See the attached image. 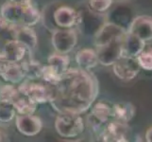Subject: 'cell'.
I'll use <instances>...</instances> for the list:
<instances>
[{
    "label": "cell",
    "instance_id": "5",
    "mask_svg": "<svg viewBox=\"0 0 152 142\" xmlns=\"http://www.w3.org/2000/svg\"><path fill=\"white\" fill-rule=\"evenodd\" d=\"M17 88L21 94L25 95L37 104L49 102L50 101V90L48 85L24 82H20V85Z\"/></svg>",
    "mask_w": 152,
    "mask_h": 142
},
{
    "label": "cell",
    "instance_id": "7",
    "mask_svg": "<svg viewBox=\"0 0 152 142\" xmlns=\"http://www.w3.org/2000/svg\"><path fill=\"white\" fill-rule=\"evenodd\" d=\"M127 33L126 29L120 25L108 22L100 26L95 35V45L96 47L111 43L116 39H122Z\"/></svg>",
    "mask_w": 152,
    "mask_h": 142
},
{
    "label": "cell",
    "instance_id": "10",
    "mask_svg": "<svg viewBox=\"0 0 152 142\" xmlns=\"http://www.w3.org/2000/svg\"><path fill=\"white\" fill-rule=\"evenodd\" d=\"M55 24L61 29H72L80 22V13L75 9L61 6L55 10L53 13Z\"/></svg>",
    "mask_w": 152,
    "mask_h": 142
},
{
    "label": "cell",
    "instance_id": "1",
    "mask_svg": "<svg viewBox=\"0 0 152 142\" xmlns=\"http://www.w3.org/2000/svg\"><path fill=\"white\" fill-rule=\"evenodd\" d=\"M50 101L57 112L83 114L96 102L99 85L90 70L68 68L56 83L48 85Z\"/></svg>",
    "mask_w": 152,
    "mask_h": 142
},
{
    "label": "cell",
    "instance_id": "9",
    "mask_svg": "<svg viewBox=\"0 0 152 142\" xmlns=\"http://www.w3.org/2000/svg\"><path fill=\"white\" fill-rule=\"evenodd\" d=\"M15 125L19 133L26 136L37 135L43 128V122L41 118L33 114L16 116Z\"/></svg>",
    "mask_w": 152,
    "mask_h": 142
},
{
    "label": "cell",
    "instance_id": "21",
    "mask_svg": "<svg viewBox=\"0 0 152 142\" xmlns=\"http://www.w3.org/2000/svg\"><path fill=\"white\" fill-rule=\"evenodd\" d=\"M13 106L19 115H31L34 114L37 107V103L31 101L30 99L26 97L25 95L19 94L18 97L12 102Z\"/></svg>",
    "mask_w": 152,
    "mask_h": 142
},
{
    "label": "cell",
    "instance_id": "12",
    "mask_svg": "<svg viewBox=\"0 0 152 142\" xmlns=\"http://www.w3.org/2000/svg\"><path fill=\"white\" fill-rule=\"evenodd\" d=\"M112 114V107L105 102H97L93 105L88 116V123L94 129L100 128L105 124Z\"/></svg>",
    "mask_w": 152,
    "mask_h": 142
},
{
    "label": "cell",
    "instance_id": "32",
    "mask_svg": "<svg viewBox=\"0 0 152 142\" xmlns=\"http://www.w3.org/2000/svg\"><path fill=\"white\" fill-rule=\"evenodd\" d=\"M5 138H6V136H5V135L3 134L2 131L0 130V141H4Z\"/></svg>",
    "mask_w": 152,
    "mask_h": 142
},
{
    "label": "cell",
    "instance_id": "18",
    "mask_svg": "<svg viewBox=\"0 0 152 142\" xmlns=\"http://www.w3.org/2000/svg\"><path fill=\"white\" fill-rule=\"evenodd\" d=\"M23 14V6L10 1L4 3L1 7V18L12 25H21Z\"/></svg>",
    "mask_w": 152,
    "mask_h": 142
},
{
    "label": "cell",
    "instance_id": "2",
    "mask_svg": "<svg viewBox=\"0 0 152 142\" xmlns=\"http://www.w3.org/2000/svg\"><path fill=\"white\" fill-rule=\"evenodd\" d=\"M55 129L61 138H73L84 131V121L80 114L59 113L55 121Z\"/></svg>",
    "mask_w": 152,
    "mask_h": 142
},
{
    "label": "cell",
    "instance_id": "23",
    "mask_svg": "<svg viewBox=\"0 0 152 142\" xmlns=\"http://www.w3.org/2000/svg\"><path fill=\"white\" fill-rule=\"evenodd\" d=\"M41 19V15L39 10L29 4L27 6H23V14L21 25L27 26V27H33L37 25Z\"/></svg>",
    "mask_w": 152,
    "mask_h": 142
},
{
    "label": "cell",
    "instance_id": "6",
    "mask_svg": "<svg viewBox=\"0 0 152 142\" xmlns=\"http://www.w3.org/2000/svg\"><path fill=\"white\" fill-rule=\"evenodd\" d=\"M141 67L134 57L123 55L113 65V71L119 80L130 81L138 75Z\"/></svg>",
    "mask_w": 152,
    "mask_h": 142
},
{
    "label": "cell",
    "instance_id": "16",
    "mask_svg": "<svg viewBox=\"0 0 152 142\" xmlns=\"http://www.w3.org/2000/svg\"><path fill=\"white\" fill-rule=\"evenodd\" d=\"M1 78L5 82H7L8 83H12V85L22 82L26 78L22 63L8 62L1 75Z\"/></svg>",
    "mask_w": 152,
    "mask_h": 142
},
{
    "label": "cell",
    "instance_id": "27",
    "mask_svg": "<svg viewBox=\"0 0 152 142\" xmlns=\"http://www.w3.org/2000/svg\"><path fill=\"white\" fill-rule=\"evenodd\" d=\"M61 73L58 72L52 65L48 64V65H44L42 79H43L48 85H54V83H56L61 78Z\"/></svg>",
    "mask_w": 152,
    "mask_h": 142
},
{
    "label": "cell",
    "instance_id": "26",
    "mask_svg": "<svg viewBox=\"0 0 152 142\" xmlns=\"http://www.w3.org/2000/svg\"><path fill=\"white\" fill-rule=\"evenodd\" d=\"M15 116H16V110L12 103L0 102V122L7 123L12 121Z\"/></svg>",
    "mask_w": 152,
    "mask_h": 142
},
{
    "label": "cell",
    "instance_id": "25",
    "mask_svg": "<svg viewBox=\"0 0 152 142\" xmlns=\"http://www.w3.org/2000/svg\"><path fill=\"white\" fill-rule=\"evenodd\" d=\"M20 94L17 87H15L14 85L8 83L0 86V102H7L12 103L15 99L18 97Z\"/></svg>",
    "mask_w": 152,
    "mask_h": 142
},
{
    "label": "cell",
    "instance_id": "3",
    "mask_svg": "<svg viewBox=\"0 0 152 142\" xmlns=\"http://www.w3.org/2000/svg\"><path fill=\"white\" fill-rule=\"evenodd\" d=\"M51 43L57 53L68 54L77 44V34L72 29H57L52 34Z\"/></svg>",
    "mask_w": 152,
    "mask_h": 142
},
{
    "label": "cell",
    "instance_id": "14",
    "mask_svg": "<svg viewBox=\"0 0 152 142\" xmlns=\"http://www.w3.org/2000/svg\"><path fill=\"white\" fill-rule=\"evenodd\" d=\"M145 41L127 31L123 38V55L136 58L145 49Z\"/></svg>",
    "mask_w": 152,
    "mask_h": 142
},
{
    "label": "cell",
    "instance_id": "20",
    "mask_svg": "<svg viewBox=\"0 0 152 142\" xmlns=\"http://www.w3.org/2000/svg\"><path fill=\"white\" fill-rule=\"evenodd\" d=\"M16 37V25L8 23L3 18L0 17V54L7 43L15 40Z\"/></svg>",
    "mask_w": 152,
    "mask_h": 142
},
{
    "label": "cell",
    "instance_id": "11",
    "mask_svg": "<svg viewBox=\"0 0 152 142\" xmlns=\"http://www.w3.org/2000/svg\"><path fill=\"white\" fill-rule=\"evenodd\" d=\"M128 32L137 36L145 42L151 41L152 17L148 15H139V16L133 18L129 27Z\"/></svg>",
    "mask_w": 152,
    "mask_h": 142
},
{
    "label": "cell",
    "instance_id": "29",
    "mask_svg": "<svg viewBox=\"0 0 152 142\" xmlns=\"http://www.w3.org/2000/svg\"><path fill=\"white\" fill-rule=\"evenodd\" d=\"M113 5V0H89V7L93 12L102 13L107 12Z\"/></svg>",
    "mask_w": 152,
    "mask_h": 142
},
{
    "label": "cell",
    "instance_id": "4",
    "mask_svg": "<svg viewBox=\"0 0 152 142\" xmlns=\"http://www.w3.org/2000/svg\"><path fill=\"white\" fill-rule=\"evenodd\" d=\"M123 38L113 40L111 43L97 47L96 51L99 64L105 66L113 65L123 56Z\"/></svg>",
    "mask_w": 152,
    "mask_h": 142
},
{
    "label": "cell",
    "instance_id": "24",
    "mask_svg": "<svg viewBox=\"0 0 152 142\" xmlns=\"http://www.w3.org/2000/svg\"><path fill=\"white\" fill-rule=\"evenodd\" d=\"M48 64L53 66L55 69L62 74L65 72L70 65V58L67 54H61V53H54L48 57Z\"/></svg>",
    "mask_w": 152,
    "mask_h": 142
},
{
    "label": "cell",
    "instance_id": "31",
    "mask_svg": "<svg viewBox=\"0 0 152 142\" xmlns=\"http://www.w3.org/2000/svg\"><path fill=\"white\" fill-rule=\"evenodd\" d=\"M145 138V140L148 142H152V127L146 131Z\"/></svg>",
    "mask_w": 152,
    "mask_h": 142
},
{
    "label": "cell",
    "instance_id": "8",
    "mask_svg": "<svg viewBox=\"0 0 152 142\" xmlns=\"http://www.w3.org/2000/svg\"><path fill=\"white\" fill-rule=\"evenodd\" d=\"M129 126L128 123L113 120L104 127L101 133V139L108 142H124L128 141L129 135Z\"/></svg>",
    "mask_w": 152,
    "mask_h": 142
},
{
    "label": "cell",
    "instance_id": "22",
    "mask_svg": "<svg viewBox=\"0 0 152 142\" xmlns=\"http://www.w3.org/2000/svg\"><path fill=\"white\" fill-rule=\"evenodd\" d=\"M22 65L25 71V77L28 78L30 81H35L42 79L43 75L44 65L38 61L28 60V61H22Z\"/></svg>",
    "mask_w": 152,
    "mask_h": 142
},
{
    "label": "cell",
    "instance_id": "17",
    "mask_svg": "<svg viewBox=\"0 0 152 142\" xmlns=\"http://www.w3.org/2000/svg\"><path fill=\"white\" fill-rule=\"evenodd\" d=\"M76 63L78 68L83 70H91L98 63L96 51L92 49H82L76 54Z\"/></svg>",
    "mask_w": 152,
    "mask_h": 142
},
{
    "label": "cell",
    "instance_id": "19",
    "mask_svg": "<svg viewBox=\"0 0 152 142\" xmlns=\"http://www.w3.org/2000/svg\"><path fill=\"white\" fill-rule=\"evenodd\" d=\"M135 115V107L130 102H119L115 103L112 106V114L115 120L128 123L130 121Z\"/></svg>",
    "mask_w": 152,
    "mask_h": 142
},
{
    "label": "cell",
    "instance_id": "13",
    "mask_svg": "<svg viewBox=\"0 0 152 142\" xmlns=\"http://www.w3.org/2000/svg\"><path fill=\"white\" fill-rule=\"evenodd\" d=\"M27 49L19 41L12 40L5 45L0 54V58L12 63H20L22 62L27 53Z\"/></svg>",
    "mask_w": 152,
    "mask_h": 142
},
{
    "label": "cell",
    "instance_id": "15",
    "mask_svg": "<svg viewBox=\"0 0 152 142\" xmlns=\"http://www.w3.org/2000/svg\"><path fill=\"white\" fill-rule=\"evenodd\" d=\"M17 41L23 44L27 50L31 51L36 49L38 44V37L35 30L31 27L23 25H16V37Z\"/></svg>",
    "mask_w": 152,
    "mask_h": 142
},
{
    "label": "cell",
    "instance_id": "30",
    "mask_svg": "<svg viewBox=\"0 0 152 142\" xmlns=\"http://www.w3.org/2000/svg\"><path fill=\"white\" fill-rule=\"evenodd\" d=\"M9 1L20 5V6H27V5L31 4V0H9Z\"/></svg>",
    "mask_w": 152,
    "mask_h": 142
},
{
    "label": "cell",
    "instance_id": "28",
    "mask_svg": "<svg viewBox=\"0 0 152 142\" xmlns=\"http://www.w3.org/2000/svg\"><path fill=\"white\" fill-rule=\"evenodd\" d=\"M138 64L141 68L145 70H152V49H144L141 53L136 57Z\"/></svg>",
    "mask_w": 152,
    "mask_h": 142
}]
</instances>
